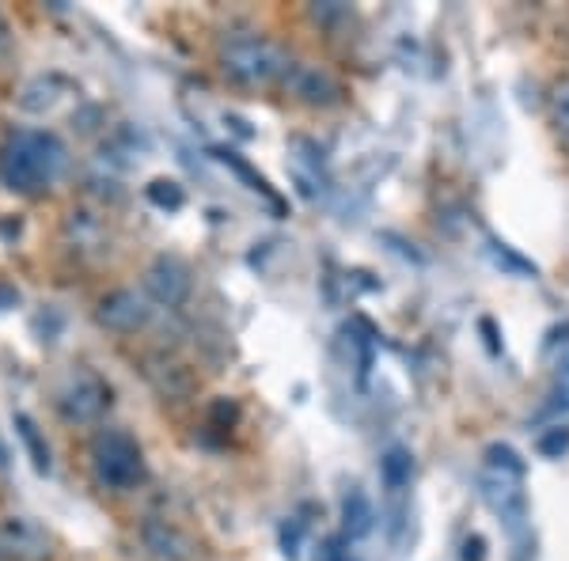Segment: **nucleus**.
Here are the masks:
<instances>
[{
  "instance_id": "6",
  "label": "nucleus",
  "mask_w": 569,
  "mask_h": 561,
  "mask_svg": "<svg viewBox=\"0 0 569 561\" xmlns=\"http://www.w3.org/2000/svg\"><path fill=\"white\" fill-rule=\"evenodd\" d=\"M96 319L107 330H114V334H133V330H141L152 319L149 297H144V292H137V289H114V292H107V297L99 300Z\"/></svg>"
},
{
  "instance_id": "3",
  "label": "nucleus",
  "mask_w": 569,
  "mask_h": 561,
  "mask_svg": "<svg viewBox=\"0 0 569 561\" xmlns=\"http://www.w3.org/2000/svg\"><path fill=\"white\" fill-rule=\"evenodd\" d=\"M289 53L262 34H236L220 46V72L240 88H270L289 72Z\"/></svg>"
},
{
  "instance_id": "13",
  "label": "nucleus",
  "mask_w": 569,
  "mask_h": 561,
  "mask_svg": "<svg viewBox=\"0 0 569 561\" xmlns=\"http://www.w3.org/2000/svg\"><path fill=\"white\" fill-rule=\"evenodd\" d=\"M12 425H16V437L23 440L27 455H31V467H34V471H39V474H50V444H46V437L39 432V425H34L31 413H16Z\"/></svg>"
},
{
  "instance_id": "5",
  "label": "nucleus",
  "mask_w": 569,
  "mask_h": 561,
  "mask_svg": "<svg viewBox=\"0 0 569 561\" xmlns=\"http://www.w3.org/2000/svg\"><path fill=\"white\" fill-rule=\"evenodd\" d=\"M110 407V388L96 372H72L58 388V410L72 425H91Z\"/></svg>"
},
{
  "instance_id": "2",
  "label": "nucleus",
  "mask_w": 569,
  "mask_h": 561,
  "mask_svg": "<svg viewBox=\"0 0 569 561\" xmlns=\"http://www.w3.org/2000/svg\"><path fill=\"white\" fill-rule=\"evenodd\" d=\"M528 467L520 452L512 444H490L482 452V467H479V493L486 501V509L493 512L505 531L512 539H520L528 531Z\"/></svg>"
},
{
  "instance_id": "19",
  "label": "nucleus",
  "mask_w": 569,
  "mask_h": 561,
  "mask_svg": "<svg viewBox=\"0 0 569 561\" xmlns=\"http://www.w3.org/2000/svg\"><path fill=\"white\" fill-rule=\"evenodd\" d=\"M278 539H281L284 558H300V547H305V520H300V517H289V520L281 523Z\"/></svg>"
},
{
  "instance_id": "21",
  "label": "nucleus",
  "mask_w": 569,
  "mask_h": 561,
  "mask_svg": "<svg viewBox=\"0 0 569 561\" xmlns=\"http://www.w3.org/2000/svg\"><path fill=\"white\" fill-rule=\"evenodd\" d=\"M463 561H486V539L482 535L463 539Z\"/></svg>"
},
{
  "instance_id": "7",
  "label": "nucleus",
  "mask_w": 569,
  "mask_h": 561,
  "mask_svg": "<svg viewBox=\"0 0 569 561\" xmlns=\"http://www.w3.org/2000/svg\"><path fill=\"white\" fill-rule=\"evenodd\" d=\"M190 289H194V281H190V270L187 262L176 259V254H160L149 270H144V292L163 303V308H179V303H187Z\"/></svg>"
},
{
  "instance_id": "9",
  "label": "nucleus",
  "mask_w": 569,
  "mask_h": 561,
  "mask_svg": "<svg viewBox=\"0 0 569 561\" xmlns=\"http://www.w3.org/2000/svg\"><path fill=\"white\" fill-rule=\"evenodd\" d=\"M0 547H4V554H16L20 561H42L50 554V539L42 535V528L23 517L4 520V528H0Z\"/></svg>"
},
{
  "instance_id": "18",
  "label": "nucleus",
  "mask_w": 569,
  "mask_h": 561,
  "mask_svg": "<svg viewBox=\"0 0 569 561\" xmlns=\"http://www.w3.org/2000/svg\"><path fill=\"white\" fill-rule=\"evenodd\" d=\"M536 448H539V455H547V459H562L569 452V425H566V421H558V425L539 432Z\"/></svg>"
},
{
  "instance_id": "20",
  "label": "nucleus",
  "mask_w": 569,
  "mask_h": 561,
  "mask_svg": "<svg viewBox=\"0 0 569 561\" xmlns=\"http://www.w3.org/2000/svg\"><path fill=\"white\" fill-rule=\"evenodd\" d=\"M316 561H350V539L346 535H330L319 542Z\"/></svg>"
},
{
  "instance_id": "1",
  "label": "nucleus",
  "mask_w": 569,
  "mask_h": 561,
  "mask_svg": "<svg viewBox=\"0 0 569 561\" xmlns=\"http://www.w3.org/2000/svg\"><path fill=\"white\" fill-rule=\"evenodd\" d=\"M69 152L50 130H16L0 144V182L16 194H42L61 179Z\"/></svg>"
},
{
  "instance_id": "11",
  "label": "nucleus",
  "mask_w": 569,
  "mask_h": 561,
  "mask_svg": "<svg viewBox=\"0 0 569 561\" xmlns=\"http://www.w3.org/2000/svg\"><path fill=\"white\" fill-rule=\"evenodd\" d=\"M410 478H415V455H410V448L391 444L388 452L380 455L383 493H388L391 501H402V497H407V490H410Z\"/></svg>"
},
{
  "instance_id": "16",
  "label": "nucleus",
  "mask_w": 569,
  "mask_h": 561,
  "mask_svg": "<svg viewBox=\"0 0 569 561\" xmlns=\"http://www.w3.org/2000/svg\"><path fill=\"white\" fill-rule=\"evenodd\" d=\"M53 103H58V80H31V84L23 88V96H20V107L23 110H34V114H42V110H50Z\"/></svg>"
},
{
  "instance_id": "15",
  "label": "nucleus",
  "mask_w": 569,
  "mask_h": 561,
  "mask_svg": "<svg viewBox=\"0 0 569 561\" xmlns=\"http://www.w3.org/2000/svg\"><path fill=\"white\" fill-rule=\"evenodd\" d=\"M547 118H550V130H555L569 144V77L555 80V88H550V96H547Z\"/></svg>"
},
{
  "instance_id": "10",
  "label": "nucleus",
  "mask_w": 569,
  "mask_h": 561,
  "mask_svg": "<svg viewBox=\"0 0 569 561\" xmlns=\"http://www.w3.org/2000/svg\"><path fill=\"white\" fill-rule=\"evenodd\" d=\"M376 528V509L369 501V493L361 490V485H350V490L342 493V535L350 542H361L369 539Z\"/></svg>"
},
{
  "instance_id": "8",
  "label": "nucleus",
  "mask_w": 569,
  "mask_h": 561,
  "mask_svg": "<svg viewBox=\"0 0 569 561\" xmlns=\"http://www.w3.org/2000/svg\"><path fill=\"white\" fill-rule=\"evenodd\" d=\"M281 84L289 88L292 96L300 99V103H308V107H330V103H338V96H342L338 80L330 77L327 69L308 66V61H292Z\"/></svg>"
},
{
  "instance_id": "4",
  "label": "nucleus",
  "mask_w": 569,
  "mask_h": 561,
  "mask_svg": "<svg viewBox=\"0 0 569 561\" xmlns=\"http://www.w3.org/2000/svg\"><path fill=\"white\" fill-rule=\"evenodd\" d=\"M91 474L110 493L137 490L144 482V474H149L141 444L126 429H103L91 440Z\"/></svg>"
},
{
  "instance_id": "12",
  "label": "nucleus",
  "mask_w": 569,
  "mask_h": 561,
  "mask_svg": "<svg viewBox=\"0 0 569 561\" xmlns=\"http://www.w3.org/2000/svg\"><path fill=\"white\" fill-rule=\"evenodd\" d=\"M141 539H144V547H149L160 561H182V558H187V539H182L179 531L171 528V523H163V520H149V523H144Z\"/></svg>"
},
{
  "instance_id": "17",
  "label": "nucleus",
  "mask_w": 569,
  "mask_h": 561,
  "mask_svg": "<svg viewBox=\"0 0 569 561\" xmlns=\"http://www.w3.org/2000/svg\"><path fill=\"white\" fill-rule=\"evenodd\" d=\"M144 194H149L156 209H168V213H176V209H182V201H187L176 179H152L149 187H144Z\"/></svg>"
},
{
  "instance_id": "22",
  "label": "nucleus",
  "mask_w": 569,
  "mask_h": 561,
  "mask_svg": "<svg viewBox=\"0 0 569 561\" xmlns=\"http://www.w3.org/2000/svg\"><path fill=\"white\" fill-rule=\"evenodd\" d=\"M8 39V23H4V16H0V42Z\"/></svg>"
},
{
  "instance_id": "23",
  "label": "nucleus",
  "mask_w": 569,
  "mask_h": 561,
  "mask_svg": "<svg viewBox=\"0 0 569 561\" xmlns=\"http://www.w3.org/2000/svg\"><path fill=\"white\" fill-rule=\"evenodd\" d=\"M0 558H4V547H0Z\"/></svg>"
},
{
  "instance_id": "14",
  "label": "nucleus",
  "mask_w": 569,
  "mask_h": 561,
  "mask_svg": "<svg viewBox=\"0 0 569 561\" xmlns=\"http://www.w3.org/2000/svg\"><path fill=\"white\" fill-rule=\"evenodd\" d=\"M213 156H217L220 163H224V168H232L236 174H240V179L247 182V187L254 190V194H262L266 201H270V209H273V213H281V209H284V206H281V198L273 194V190H270V182H266L262 174H254V171H251V163H247L240 152H232V149H213Z\"/></svg>"
}]
</instances>
